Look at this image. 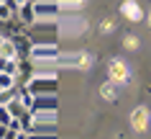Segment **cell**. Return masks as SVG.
<instances>
[{
    "instance_id": "6da1fadb",
    "label": "cell",
    "mask_w": 151,
    "mask_h": 139,
    "mask_svg": "<svg viewBox=\"0 0 151 139\" xmlns=\"http://www.w3.org/2000/svg\"><path fill=\"white\" fill-rule=\"evenodd\" d=\"M23 88L31 93L33 98H36V95H56L59 80H56V75H33Z\"/></svg>"
},
{
    "instance_id": "7a4b0ae2",
    "label": "cell",
    "mask_w": 151,
    "mask_h": 139,
    "mask_svg": "<svg viewBox=\"0 0 151 139\" xmlns=\"http://www.w3.org/2000/svg\"><path fill=\"white\" fill-rule=\"evenodd\" d=\"M108 80L115 82L118 88H123V85H128V82H131V70H128L126 59L113 57L110 62H108Z\"/></svg>"
},
{
    "instance_id": "3957f363",
    "label": "cell",
    "mask_w": 151,
    "mask_h": 139,
    "mask_svg": "<svg viewBox=\"0 0 151 139\" xmlns=\"http://www.w3.org/2000/svg\"><path fill=\"white\" fill-rule=\"evenodd\" d=\"M56 67H74V70H90L92 67V57L87 52H72V54H59L54 59Z\"/></svg>"
},
{
    "instance_id": "277c9868",
    "label": "cell",
    "mask_w": 151,
    "mask_h": 139,
    "mask_svg": "<svg viewBox=\"0 0 151 139\" xmlns=\"http://www.w3.org/2000/svg\"><path fill=\"white\" fill-rule=\"evenodd\" d=\"M59 57L56 44H31L28 47V59L31 62H54Z\"/></svg>"
},
{
    "instance_id": "5b68a950",
    "label": "cell",
    "mask_w": 151,
    "mask_h": 139,
    "mask_svg": "<svg viewBox=\"0 0 151 139\" xmlns=\"http://www.w3.org/2000/svg\"><path fill=\"white\" fill-rule=\"evenodd\" d=\"M120 16L126 18V21H131V23H138V21H143V8L136 3V0H123L120 3Z\"/></svg>"
},
{
    "instance_id": "8992f818",
    "label": "cell",
    "mask_w": 151,
    "mask_h": 139,
    "mask_svg": "<svg viewBox=\"0 0 151 139\" xmlns=\"http://www.w3.org/2000/svg\"><path fill=\"white\" fill-rule=\"evenodd\" d=\"M149 121H151V114L146 106H136L133 111H131V126H133L136 131H146L149 129Z\"/></svg>"
},
{
    "instance_id": "52a82bcc",
    "label": "cell",
    "mask_w": 151,
    "mask_h": 139,
    "mask_svg": "<svg viewBox=\"0 0 151 139\" xmlns=\"http://www.w3.org/2000/svg\"><path fill=\"white\" fill-rule=\"evenodd\" d=\"M56 95H36L31 111H56Z\"/></svg>"
},
{
    "instance_id": "ba28073f",
    "label": "cell",
    "mask_w": 151,
    "mask_h": 139,
    "mask_svg": "<svg viewBox=\"0 0 151 139\" xmlns=\"http://www.w3.org/2000/svg\"><path fill=\"white\" fill-rule=\"evenodd\" d=\"M16 16L21 18V23H23V26H33V23H36V13H33V3L28 0L26 5H21Z\"/></svg>"
},
{
    "instance_id": "9c48e42d",
    "label": "cell",
    "mask_w": 151,
    "mask_h": 139,
    "mask_svg": "<svg viewBox=\"0 0 151 139\" xmlns=\"http://www.w3.org/2000/svg\"><path fill=\"white\" fill-rule=\"evenodd\" d=\"M33 124H44V126H56V111H31Z\"/></svg>"
},
{
    "instance_id": "30bf717a",
    "label": "cell",
    "mask_w": 151,
    "mask_h": 139,
    "mask_svg": "<svg viewBox=\"0 0 151 139\" xmlns=\"http://www.w3.org/2000/svg\"><path fill=\"white\" fill-rule=\"evenodd\" d=\"M100 98L103 100H115L118 98V85L110 82V80H105L103 85H100Z\"/></svg>"
},
{
    "instance_id": "8fae6325",
    "label": "cell",
    "mask_w": 151,
    "mask_h": 139,
    "mask_svg": "<svg viewBox=\"0 0 151 139\" xmlns=\"http://www.w3.org/2000/svg\"><path fill=\"white\" fill-rule=\"evenodd\" d=\"M87 5V0H59V8L62 10H80Z\"/></svg>"
},
{
    "instance_id": "7c38bea8",
    "label": "cell",
    "mask_w": 151,
    "mask_h": 139,
    "mask_svg": "<svg viewBox=\"0 0 151 139\" xmlns=\"http://www.w3.org/2000/svg\"><path fill=\"white\" fill-rule=\"evenodd\" d=\"M5 108L10 111V116H13V119H21V116L26 114V108L21 106V100H18V98H13V100H10V103H8Z\"/></svg>"
},
{
    "instance_id": "4fadbf2b",
    "label": "cell",
    "mask_w": 151,
    "mask_h": 139,
    "mask_svg": "<svg viewBox=\"0 0 151 139\" xmlns=\"http://www.w3.org/2000/svg\"><path fill=\"white\" fill-rule=\"evenodd\" d=\"M18 82H16V77L13 75H8V72H0V90H13Z\"/></svg>"
},
{
    "instance_id": "5bb4252c",
    "label": "cell",
    "mask_w": 151,
    "mask_h": 139,
    "mask_svg": "<svg viewBox=\"0 0 151 139\" xmlns=\"http://www.w3.org/2000/svg\"><path fill=\"white\" fill-rule=\"evenodd\" d=\"M138 44H141V41H138L136 33H126V36H123V47H126L128 52H136V49H138Z\"/></svg>"
},
{
    "instance_id": "9a60e30c",
    "label": "cell",
    "mask_w": 151,
    "mask_h": 139,
    "mask_svg": "<svg viewBox=\"0 0 151 139\" xmlns=\"http://www.w3.org/2000/svg\"><path fill=\"white\" fill-rule=\"evenodd\" d=\"M13 18H16V13H13L5 3H0V21H3V23H8V21H13Z\"/></svg>"
},
{
    "instance_id": "2e32d148",
    "label": "cell",
    "mask_w": 151,
    "mask_h": 139,
    "mask_svg": "<svg viewBox=\"0 0 151 139\" xmlns=\"http://www.w3.org/2000/svg\"><path fill=\"white\" fill-rule=\"evenodd\" d=\"M100 31L103 33H113L115 31V21H113V18H103V21H100Z\"/></svg>"
},
{
    "instance_id": "e0dca14e",
    "label": "cell",
    "mask_w": 151,
    "mask_h": 139,
    "mask_svg": "<svg viewBox=\"0 0 151 139\" xmlns=\"http://www.w3.org/2000/svg\"><path fill=\"white\" fill-rule=\"evenodd\" d=\"M10 121H13L10 111H8L5 106H0V124H3V126H10Z\"/></svg>"
},
{
    "instance_id": "ac0fdd59",
    "label": "cell",
    "mask_w": 151,
    "mask_h": 139,
    "mask_svg": "<svg viewBox=\"0 0 151 139\" xmlns=\"http://www.w3.org/2000/svg\"><path fill=\"white\" fill-rule=\"evenodd\" d=\"M28 139H56V134H28Z\"/></svg>"
},
{
    "instance_id": "d6986e66",
    "label": "cell",
    "mask_w": 151,
    "mask_h": 139,
    "mask_svg": "<svg viewBox=\"0 0 151 139\" xmlns=\"http://www.w3.org/2000/svg\"><path fill=\"white\" fill-rule=\"evenodd\" d=\"M33 5H49V3H56V5H59V0H31Z\"/></svg>"
},
{
    "instance_id": "ffe728a7",
    "label": "cell",
    "mask_w": 151,
    "mask_h": 139,
    "mask_svg": "<svg viewBox=\"0 0 151 139\" xmlns=\"http://www.w3.org/2000/svg\"><path fill=\"white\" fill-rule=\"evenodd\" d=\"M5 67H8V59H5V57H0V72H5Z\"/></svg>"
},
{
    "instance_id": "44dd1931",
    "label": "cell",
    "mask_w": 151,
    "mask_h": 139,
    "mask_svg": "<svg viewBox=\"0 0 151 139\" xmlns=\"http://www.w3.org/2000/svg\"><path fill=\"white\" fill-rule=\"evenodd\" d=\"M8 137V126H3V124H0V139H5Z\"/></svg>"
},
{
    "instance_id": "7402d4cb",
    "label": "cell",
    "mask_w": 151,
    "mask_h": 139,
    "mask_svg": "<svg viewBox=\"0 0 151 139\" xmlns=\"http://www.w3.org/2000/svg\"><path fill=\"white\" fill-rule=\"evenodd\" d=\"M146 18H149V28H151V13H149V16H146Z\"/></svg>"
},
{
    "instance_id": "603a6c76",
    "label": "cell",
    "mask_w": 151,
    "mask_h": 139,
    "mask_svg": "<svg viewBox=\"0 0 151 139\" xmlns=\"http://www.w3.org/2000/svg\"><path fill=\"white\" fill-rule=\"evenodd\" d=\"M3 39H5V33H0V44H3Z\"/></svg>"
},
{
    "instance_id": "cb8c5ba5",
    "label": "cell",
    "mask_w": 151,
    "mask_h": 139,
    "mask_svg": "<svg viewBox=\"0 0 151 139\" xmlns=\"http://www.w3.org/2000/svg\"><path fill=\"white\" fill-rule=\"evenodd\" d=\"M0 3H5V0H0Z\"/></svg>"
}]
</instances>
